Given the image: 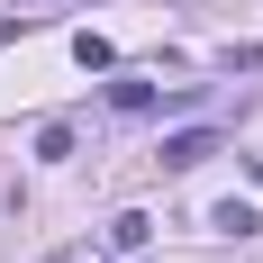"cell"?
<instances>
[{
  "instance_id": "1",
  "label": "cell",
  "mask_w": 263,
  "mask_h": 263,
  "mask_svg": "<svg viewBox=\"0 0 263 263\" xmlns=\"http://www.w3.org/2000/svg\"><path fill=\"white\" fill-rule=\"evenodd\" d=\"M218 155V127H182V136H163V173H191V163H209Z\"/></svg>"
},
{
  "instance_id": "3",
  "label": "cell",
  "mask_w": 263,
  "mask_h": 263,
  "mask_svg": "<svg viewBox=\"0 0 263 263\" xmlns=\"http://www.w3.org/2000/svg\"><path fill=\"white\" fill-rule=\"evenodd\" d=\"M209 227H218V236H254L263 218H254V209H245V200H218V209H209Z\"/></svg>"
},
{
  "instance_id": "4",
  "label": "cell",
  "mask_w": 263,
  "mask_h": 263,
  "mask_svg": "<svg viewBox=\"0 0 263 263\" xmlns=\"http://www.w3.org/2000/svg\"><path fill=\"white\" fill-rule=\"evenodd\" d=\"M109 109H127V118H145V109H155V82H118V91H109Z\"/></svg>"
},
{
  "instance_id": "2",
  "label": "cell",
  "mask_w": 263,
  "mask_h": 263,
  "mask_svg": "<svg viewBox=\"0 0 263 263\" xmlns=\"http://www.w3.org/2000/svg\"><path fill=\"white\" fill-rule=\"evenodd\" d=\"M73 64H82V73H109V64H118V46H109V36H91V27H82V36H73Z\"/></svg>"
},
{
  "instance_id": "7",
  "label": "cell",
  "mask_w": 263,
  "mask_h": 263,
  "mask_svg": "<svg viewBox=\"0 0 263 263\" xmlns=\"http://www.w3.org/2000/svg\"><path fill=\"white\" fill-rule=\"evenodd\" d=\"M54 263H100V254H91V245H64V254H54Z\"/></svg>"
},
{
  "instance_id": "6",
  "label": "cell",
  "mask_w": 263,
  "mask_h": 263,
  "mask_svg": "<svg viewBox=\"0 0 263 263\" xmlns=\"http://www.w3.org/2000/svg\"><path fill=\"white\" fill-rule=\"evenodd\" d=\"M145 236H155V218H118V227H109V245H118V254H136Z\"/></svg>"
},
{
  "instance_id": "5",
  "label": "cell",
  "mask_w": 263,
  "mask_h": 263,
  "mask_svg": "<svg viewBox=\"0 0 263 263\" xmlns=\"http://www.w3.org/2000/svg\"><path fill=\"white\" fill-rule=\"evenodd\" d=\"M36 155L64 163V155H73V127H64V118H46V127H36Z\"/></svg>"
}]
</instances>
